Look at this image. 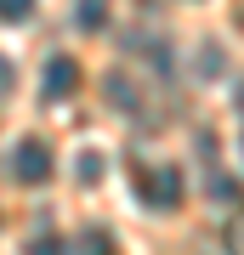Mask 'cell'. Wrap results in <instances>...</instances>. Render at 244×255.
<instances>
[{"instance_id":"cell-7","label":"cell","mask_w":244,"mask_h":255,"mask_svg":"<svg viewBox=\"0 0 244 255\" xmlns=\"http://www.w3.org/2000/svg\"><path fill=\"white\" fill-rule=\"evenodd\" d=\"M28 11H34V0H0V23H17Z\"/></svg>"},{"instance_id":"cell-9","label":"cell","mask_w":244,"mask_h":255,"mask_svg":"<svg viewBox=\"0 0 244 255\" xmlns=\"http://www.w3.org/2000/svg\"><path fill=\"white\" fill-rule=\"evenodd\" d=\"M199 63H205V74H199V80H216V68H222V51H216V46H205V51H199Z\"/></svg>"},{"instance_id":"cell-3","label":"cell","mask_w":244,"mask_h":255,"mask_svg":"<svg viewBox=\"0 0 244 255\" xmlns=\"http://www.w3.org/2000/svg\"><path fill=\"white\" fill-rule=\"evenodd\" d=\"M40 91L51 97V102L74 97V91H80V63H74V57H51V63H45V80H40Z\"/></svg>"},{"instance_id":"cell-1","label":"cell","mask_w":244,"mask_h":255,"mask_svg":"<svg viewBox=\"0 0 244 255\" xmlns=\"http://www.w3.org/2000/svg\"><path fill=\"white\" fill-rule=\"evenodd\" d=\"M188 182H182V164H148L142 176H136V199L148 210H176Z\"/></svg>"},{"instance_id":"cell-2","label":"cell","mask_w":244,"mask_h":255,"mask_svg":"<svg viewBox=\"0 0 244 255\" xmlns=\"http://www.w3.org/2000/svg\"><path fill=\"white\" fill-rule=\"evenodd\" d=\"M11 176H17L23 187H40V182H51V176H57V159H51V147H45L40 136H23V142H17V153H11Z\"/></svg>"},{"instance_id":"cell-5","label":"cell","mask_w":244,"mask_h":255,"mask_svg":"<svg viewBox=\"0 0 244 255\" xmlns=\"http://www.w3.org/2000/svg\"><path fill=\"white\" fill-rule=\"evenodd\" d=\"M108 11H114V0H80V28L85 34H102L108 28Z\"/></svg>"},{"instance_id":"cell-11","label":"cell","mask_w":244,"mask_h":255,"mask_svg":"<svg viewBox=\"0 0 244 255\" xmlns=\"http://www.w3.org/2000/svg\"><path fill=\"white\" fill-rule=\"evenodd\" d=\"M233 102H239V114H244V80H239V91H233Z\"/></svg>"},{"instance_id":"cell-8","label":"cell","mask_w":244,"mask_h":255,"mask_svg":"<svg viewBox=\"0 0 244 255\" xmlns=\"http://www.w3.org/2000/svg\"><path fill=\"white\" fill-rule=\"evenodd\" d=\"M97 176H102V153H80V182L91 187Z\"/></svg>"},{"instance_id":"cell-6","label":"cell","mask_w":244,"mask_h":255,"mask_svg":"<svg viewBox=\"0 0 244 255\" xmlns=\"http://www.w3.org/2000/svg\"><path fill=\"white\" fill-rule=\"evenodd\" d=\"M28 255H68V238L63 233H40L34 244H28Z\"/></svg>"},{"instance_id":"cell-4","label":"cell","mask_w":244,"mask_h":255,"mask_svg":"<svg viewBox=\"0 0 244 255\" xmlns=\"http://www.w3.org/2000/svg\"><path fill=\"white\" fill-rule=\"evenodd\" d=\"M80 255H119V238L108 227H85L80 233Z\"/></svg>"},{"instance_id":"cell-10","label":"cell","mask_w":244,"mask_h":255,"mask_svg":"<svg viewBox=\"0 0 244 255\" xmlns=\"http://www.w3.org/2000/svg\"><path fill=\"white\" fill-rule=\"evenodd\" d=\"M0 91H11V63L0 57Z\"/></svg>"}]
</instances>
